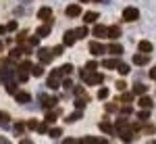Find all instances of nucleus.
Instances as JSON below:
<instances>
[{"mask_svg": "<svg viewBox=\"0 0 156 144\" xmlns=\"http://www.w3.org/2000/svg\"><path fill=\"white\" fill-rule=\"evenodd\" d=\"M40 102H42V109L44 111H52V109H56V105H58V98L48 96V94H40Z\"/></svg>", "mask_w": 156, "mask_h": 144, "instance_id": "1", "label": "nucleus"}, {"mask_svg": "<svg viewBox=\"0 0 156 144\" xmlns=\"http://www.w3.org/2000/svg\"><path fill=\"white\" fill-rule=\"evenodd\" d=\"M83 82L87 86H98V84H102V82H104V75H102V73H96V71H94V73H87Z\"/></svg>", "mask_w": 156, "mask_h": 144, "instance_id": "2", "label": "nucleus"}, {"mask_svg": "<svg viewBox=\"0 0 156 144\" xmlns=\"http://www.w3.org/2000/svg\"><path fill=\"white\" fill-rule=\"evenodd\" d=\"M119 138L123 140L125 144H129V142H133V130H131V123L127 125V127H123V130H119Z\"/></svg>", "mask_w": 156, "mask_h": 144, "instance_id": "3", "label": "nucleus"}, {"mask_svg": "<svg viewBox=\"0 0 156 144\" xmlns=\"http://www.w3.org/2000/svg\"><path fill=\"white\" fill-rule=\"evenodd\" d=\"M37 57H40V63H42V65L50 63V61L54 59V54H52V48H40V50H37Z\"/></svg>", "mask_w": 156, "mask_h": 144, "instance_id": "4", "label": "nucleus"}, {"mask_svg": "<svg viewBox=\"0 0 156 144\" xmlns=\"http://www.w3.org/2000/svg\"><path fill=\"white\" fill-rule=\"evenodd\" d=\"M12 69L11 67H2V71H0V82L2 84H9V82H15V75H12Z\"/></svg>", "mask_w": 156, "mask_h": 144, "instance_id": "5", "label": "nucleus"}, {"mask_svg": "<svg viewBox=\"0 0 156 144\" xmlns=\"http://www.w3.org/2000/svg\"><path fill=\"white\" fill-rule=\"evenodd\" d=\"M137 107H142V111H152V107H154V100H152L150 96H140Z\"/></svg>", "mask_w": 156, "mask_h": 144, "instance_id": "6", "label": "nucleus"}, {"mask_svg": "<svg viewBox=\"0 0 156 144\" xmlns=\"http://www.w3.org/2000/svg\"><path fill=\"white\" fill-rule=\"evenodd\" d=\"M137 17H140V11L133 9V6H127V9L123 11V19H125V21H135Z\"/></svg>", "mask_w": 156, "mask_h": 144, "instance_id": "7", "label": "nucleus"}, {"mask_svg": "<svg viewBox=\"0 0 156 144\" xmlns=\"http://www.w3.org/2000/svg\"><path fill=\"white\" fill-rule=\"evenodd\" d=\"M37 17L44 19V21H52V9H50V6H42V9L37 11Z\"/></svg>", "mask_w": 156, "mask_h": 144, "instance_id": "8", "label": "nucleus"}, {"mask_svg": "<svg viewBox=\"0 0 156 144\" xmlns=\"http://www.w3.org/2000/svg\"><path fill=\"white\" fill-rule=\"evenodd\" d=\"M137 48H140V52H142V54H150V52L154 50L152 42H148V40H142V42L137 44Z\"/></svg>", "mask_w": 156, "mask_h": 144, "instance_id": "9", "label": "nucleus"}, {"mask_svg": "<svg viewBox=\"0 0 156 144\" xmlns=\"http://www.w3.org/2000/svg\"><path fill=\"white\" fill-rule=\"evenodd\" d=\"M133 63H135V65H140V67H144V65L150 63V57H148V54H142V52H137V54L133 57Z\"/></svg>", "mask_w": 156, "mask_h": 144, "instance_id": "10", "label": "nucleus"}, {"mask_svg": "<svg viewBox=\"0 0 156 144\" xmlns=\"http://www.w3.org/2000/svg\"><path fill=\"white\" fill-rule=\"evenodd\" d=\"M98 127H100V130H102L104 134H115V125H112V123H110L108 119L100 121V123H98Z\"/></svg>", "mask_w": 156, "mask_h": 144, "instance_id": "11", "label": "nucleus"}, {"mask_svg": "<svg viewBox=\"0 0 156 144\" xmlns=\"http://www.w3.org/2000/svg\"><path fill=\"white\" fill-rule=\"evenodd\" d=\"M65 13H67V17H79L81 15V6L79 4H69Z\"/></svg>", "mask_w": 156, "mask_h": 144, "instance_id": "12", "label": "nucleus"}, {"mask_svg": "<svg viewBox=\"0 0 156 144\" xmlns=\"http://www.w3.org/2000/svg\"><path fill=\"white\" fill-rule=\"evenodd\" d=\"M50 31H52V25H50V21H48V23H44V25H40V27H37L36 36L37 38H44V36H48Z\"/></svg>", "mask_w": 156, "mask_h": 144, "instance_id": "13", "label": "nucleus"}, {"mask_svg": "<svg viewBox=\"0 0 156 144\" xmlns=\"http://www.w3.org/2000/svg\"><path fill=\"white\" fill-rule=\"evenodd\" d=\"M90 52H92V54H96V57H100L102 52H106V48L102 46L100 42H92V44H90Z\"/></svg>", "mask_w": 156, "mask_h": 144, "instance_id": "14", "label": "nucleus"}, {"mask_svg": "<svg viewBox=\"0 0 156 144\" xmlns=\"http://www.w3.org/2000/svg\"><path fill=\"white\" fill-rule=\"evenodd\" d=\"M58 115H60V109H52V111H46V117H44V121H46V123H54Z\"/></svg>", "mask_w": 156, "mask_h": 144, "instance_id": "15", "label": "nucleus"}, {"mask_svg": "<svg viewBox=\"0 0 156 144\" xmlns=\"http://www.w3.org/2000/svg\"><path fill=\"white\" fill-rule=\"evenodd\" d=\"M75 40H77V38H75V31H65V36H62V44H65V46H73Z\"/></svg>", "mask_w": 156, "mask_h": 144, "instance_id": "16", "label": "nucleus"}, {"mask_svg": "<svg viewBox=\"0 0 156 144\" xmlns=\"http://www.w3.org/2000/svg\"><path fill=\"white\" fill-rule=\"evenodd\" d=\"M15 100L21 102V105H27V102L31 100V94H29V92H17V94H15Z\"/></svg>", "mask_w": 156, "mask_h": 144, "instance_id": "17", "label": "nucleus"}, {"mask_svg": "<svg viewBox=\"0 0 156 144\" xmlns=\"http://www.w3.org/2000/svg\"><path fill=\"white\" fill-rule=\"evenodd\" d=\"M58 73H60V77H69V75L73 73V65L71 63H65V65L58 69Z\"/></svg>", "mask_w": 156, "mask_h": 144, "instance_id": "18", "label": "nucleus"}, {"mask_svg": "<svg viewBox=\"0 0 156 144\" xmlns=\"http://www.w3.org/2000/svg\"><path fill=\"white\" fill-rule=\"evenodd\" d=\"M92 34L96 38H104V36H108V29L104 27V25H96L94 29H92Z\"/></svg>", "mask_w": 156, "mask_h": 144, "instance_id": "19", "label": "nucleus"}, {"mask_svg": "<svg viewBox=\"0 0 156 144\" xmlns=\"http://www.w3.org/2000/svg\"><path fill=\"white\" fill-rule=\"evenodd\" d=\"M106 50L110 52V54H115V57L123 54V46H121V44H117V42H112V44H110V46H108Z\"/></svg>", "mask_w": 156, "mask_h": 144, "instance_id": "20", "label": "nucleus"}, {"mask_svg": "<svg viewBox=\"0 0 156 144\" xmlns=\"http://www.w3.org/2000/svg\"><path fill=\"white\" fill-rule=\"evenodd\" d=\"M108 38H110V40H117V38H121V27H119V25L108 27Z\"/></svg>", "mask_w": 156, "mask_h": 144, "instance_id": "21", "label": "nucleus"}, {"mask_svg": "<svg viewBox=\"0 0 156 144\" xmlns=\"http://www.w3.org/2000/svg\"><path fill=\"white\" fill-rule=\"evenodd\" d=\"M81 117H83V111H75V113H71V115L65 117V123H73V121L81 119Z\"/></svg>", "mask_w": 156, "mask_h": 144, "instance_id": "22", "label": "nucleus"}, {"mask_svg": "<svg viewBox=\"0 0 156 144\" xmlns=\"http://www.w3.org/2000/svg\"><path fill=\"white\" fill-rule=\"evenodd\" d=\"M31 67H34V63H31V61H23V63L19 65V69H17V71H19V73H31Z\"/></svg>", "mask_w": 156, "mask_h": 144, "instance_id": "23", "label": "nucleus"}, {"mask_svg": "<svg viewBox=\"0 0 156 144\" xmlns=\"http://www.w3.org/2000/svg\"><path fill=\"white\" fill-rule=\"evenodd\" d=\"M146 90H148V88H146L144 84H140V82H135V84H133V94H137V96H146Z\"/></svg>", "mask_w": 156, "mask_h": 144, "instance_id": "24", "label": "nucleus"}, {"mask_svg": "<svg viewBox=\"0 0 156 144\" xmlns=\"http://www.w3.org/2000/svg\"><path fill=\"white\" fill-rule=\"evenodd\" d=\"M46 86H48L50 90H56V88L60 86V77H54V75H50L48 82H46Z\"/></svg>", "mask_w": 156, "mask_h": 144, "instance_id": "25", "label": "nucleus"}, {"mask_svg": "<svg viewBox=\"0 0 156 144\" xmlns=\"http://www.w3.org/2000/svg\"><path fill=\"white\" fill-rule=\"evenodd\" d=\"M25 130H27V127H25V121H17V123L12 125V132H15V136H21Z\"/></svg>", "mask_w": 156, "mask_h": 144, "instance_id": "26", "label": "nucleus"}, {"mask_svg": "<svg viewBox=\"0 0 156 144\" xmlns=\"http://www.w3.org/2000/svg\"><path fill=\"white\" fill-rule=\"evenodd\" d=\"M0 125H2V127H11V117H9V113H4V111H0Z\"/></svg>", "mask_w": 156, "mask_h": 144, "instance_id": "27", "label": "nucleus"}, {"mask_svg": "<svg viewBox=\"0 0 156 144\" xmlns=\"http://www.w3.org/2000/svg\"><path fill=\"white\" fill-rule=\"evenodd\" d=\"M21 57H23V50H21V46H19V48H12L11 54H9V59H11V61H19Z\"/></svg>", "mask_w": 156, "mask_h": 144, "instance_id": "28", "label": "nucleus"}, {"mask_svg": "<svg viewBox=\"0 0 156 144\" xmlns=\"http://www.w3.org/2000/svg\"><path fill=\"white\" fill-rule=\"evenodd\" d=\"M117 65H119V61H117V59H106V61H102V67H104V69H117Z\"/></svg>", "mask_w": 156, "mask_h": 144, "instance_id": "29", "label": "nucleus"}, {"mask_svg": "<svg viewBox=\"0 0 156 144\" xmlns=\"http://www.w3.org/2000/svg\"><path fill=\"white\" fill-rule=\"evenodd\" d=\"M87 100H90V96H85V98H75V109H77V111H83L85 105H87Z\"/></svg>", "mask_w": 156, "mask_h": 144, "instance_id": "30", "label": "nucleus"}, {"mask_svg": "<svg viewBox=\"0 0 156 144\" xmlns=\"http://www.w3.org/2000/svg\"><path fill=\"white\" fill-rule=\"evenodd\" d=\"M94 21H98V13L90 11V13H85V15H83V23H94Z\"/></svg>", "mask_w": 156, "mask_h": 144, "instance_id": "31", "label": "nucleus"}, {"mask_svg": "<svg viewBox=\"0 0 156 144\" xmlns=\"http://www.w3.org/2000/svg\"><path fill=\"white\" fill-rule=\"evenodd\" d=\"M85 36H87V27H85V25H81V27L75 29V38H77V40H83Z\"/></svg>", "mask_w": 156, "mask_h": 144, "instance_id": "32", "label": "nucleus"}, {"mask_svg": "<svg viewBox=\"0 0 156 144\" xmlns=\"http://www.w3.org/2000/svg\"><path fill=\"white\" fill-rule=\"evenodd\" d=\"M100 142V138H94V136H85L83 140H79L77 144H98Z\"/></svg>", "mask_w": 156, "mask_h": 144, "instance_id": "33", "label": "nucleus"}, {"mask_svg": "<svg viewBox=\"0 0 156 144\" xmlns=\"http://www.w3.org/2000/svg\"><path fill=\"white\" fill-rule=\"evenodd\" d=\"M31 73H34V77H42L44 75V67L42 65H34L31 67Z\"/></svg>", "mask_w": 156, "mask_h": 144, "instance_id": "34", "label": "nucleus"}, {"mask_svg": "<svg viewBox=\"0 0 156 144\" xmlns=\"http://www.w3.org/2000/svg\"><path fill=\"white\" fill-rule=\"evenodd\" d=\"M119 113L123 115V117H127V115H131V113H133V107H129V105H123V107H119Z\"/></svg>", "mask_w": 156, "mask_h": 144, "instance_id": "35", "label": "nucleus"}, {"mask_svg": "<svg viewBox=\"0 0 156 144\" xmlns=\"http://www.w3.org/2000/svg\"><path fill=\"white\" fill-rule=\"evenodd\" d=\"M6 86V90H9V94H17V92H19V90H17V79H15V82H9V84H4Z\"/></svg>", "mask_w": 156, "mask_h": 144, "instance_id": "36", "label": "nucleus"}, {"mask_svg": "<svg viewBox=\"0 0 156 144\" xmlns=\"http://www.w3.org/2000/svg\"><path fill=\"white\" fill-rule=\"evenodd\" d=\"M98 69V63L96 61H87V63H85V71L87 73H94Z\"/></svg>", "mask_w": 156, "mask_h": 144, "instance_id": "37", "label": "nucleus"}, {"mask_svg": "<svg viewBox=\"0 0 156 144\" xmlns=\"http://www.w3.org/2000/svg\"><path fill=\"white\" fill-rule=\"evenodd\" d=\"M108 94H110V90H108V88H100V90H98V100H106Z\"/></svg>", "mask_w": 156, "mask_h": 144, "instance_id": "38", "label": "nucleus"}, {"mask_svg": "<svg viewBox=\"0 0 156 144\" xmlns=\"http://www.w3.org/2000/svg\"><path fill=\"white\" fill-rule=\"evenodd\" d=\"M117 69H119V73H121V75H127V73H129V65H127V63H121V61H119Z\"/></svg>", "mask_w": 156, "mask_h": 144, "instance_id": "39", "label": "nucleus"}, {"mask_svg": "<svg viewBox=\"0 0 156 144\" xmlns=\"http://www.w3.org/2000/svg\"><path fill=\"white\" fill-rule=\"evenodd\" d=\"M48 134H50V138H60V136H62V130H60V127H50Z\"/></svg>", "mask_w": 156, "mask_h": 144, "instance_id": "40", "label": "nucleus"}, {"mask_svg": "<svg viewBox=\"0 0 156 144\" xmlns=\"http://www.w3.org/2000/svg\"><path fill=\"white\" fill-rule=\"evenodd\" d=\"M73 90H75V96H77V98H85V90H83V86H75V88H73Z\"/></svg>", "mask_w": 156, "mask_h": 144, "instance_id": "41", "label": "nucleus"}, {"mask_svg": "<svg viewBox=\"0 0 156 144\" xmlns=\"http://www.w3.org/2000/svg\"><path fill=\"white\" fill-rule=\"evenodd\" d=\"M36 132H40V134H48V123H46V121H40V123H37V130Z\"/></svg>", "mask_w": 156, "mask_h": 144, "instance_id": "42", "label": "nucleus"}, {"mask_svg": "<svg viewBox=\"0 0 156 144\" xmlns=\"http://www.w3.org/2000/svg\"><path fill=\"white\" fill-rule=\"evenodd\" d=\"M106 113H119V105H117V102H108L106 105Z\"/></svg>", "mask_w": 156, "mask_h": 144, "instance_id": "43", "label": "nucleus"}, {"mask_svg": "<svg viewBox=\"0 0 156 144\" xmlns=\"http://www.w3.org/2000/svg\"><path fill=\"white\" fill-rule=\"evenodd\" d=\"M37 123H40V121L29 119V121H25V127H27V130H37Z\"/></svg>", "mask_w": 156, "mask_h": 144, "instance_id": "44", "label": "nucleus"}, {"mask_svg": "<svg viewBox=\"0 0 156 144\" xmlns=\"http://www.w3.org/2000/svg\"><path fill=\"white\" fill-rule=\"evenodd\" d=\"M137 119L140 121H148L150 119V111H140V113H137Z\"/></svg>", "mask_w": 156, "mask_h": 144, "instance_id": "45", "label": "nucleus"}, {"mask_svg": "<svg viewBox=\"0 0 156 144\" xmlns=\"http://www.w3.org/2000/svg\"><path fill=\"white\" fill-rule=\"evenodd\" d=\"M60 86H62L65 90H71V88H73V82H71V79H69V77H65V79L60 82Z\"/></svg>", "mask_w": 156, "mask_h": 144, "instance_id": "46", "label": "nucleus"}, {"mask_svg": "<svg viewBox=\"0 0 156 144\" xmlns=\"http://www.w3.org/2000/svg\"><path fill=\"white\" fill-rule=\"evenodd\" d=\"M27 44H29V46H31V48H34V46H37V44H40V38H37V36L29 38V40H27Z\"/></svg>", "mask_w": 156, "mask_h": 144, "instance_id": "47", "label": "nucleus"}, {"mask_svg": "<svg viewBox=\"0 0 156 144\" xmlns=\"http://www.w3.org/2000/svg\"><path fill=\"white\" fill-rule=\"evenodd\" d=\"M121 100H123V102H131V100H133V94H131V92H125V94L121 96Z\"/></svg>", "mask_w": 156, "mask_h": 144, "instance_id": "48", "label": "nucleus"}, {"mask_svg": "<svg viewBox=\"0 0 156 144\" xmlns=\"http://www.w3.org/2000/svg\"><path fill=\"white\" fill-rule=\"evenodd\" d=\"M144 132H146V134H150V136H152V134L156 132V127H154V125H144Z\"/></svg>", "mask_w": 156, "mask_h": 144, "instance_id": "49", "label": "nucleus"}, {"mask_svg": "<svg viewBox=\"0 0 156 144\" xmlns=\"http://www.w3.org/2000/svg\"><path fill=\"white\" fill-rule=\"evenodd\" d=\"M52 54H54V57L62 54V46H54V48H52Z\"/></svg>", "mask_w": 156, "mask_h": 144, "instance_id": "50", "label": "nucleus"}, {"mask_svg": "<svg viewBox=\"0 0 156 144\" xmlns=\"http://www.w3.org/2000/svg\"><path fill=\"white\" fill-rule=\"evenodd\" d=\"M15 29H17V21H11L6 25V31H15Z\"/></svg>", "mask_w": 156, "mask_h": 144, "instance_id": "51", "label": "nucleus"}, {"mask_svg": "<svg viewBox=\"0 0 156 144\" xmlns=\"http://www.w3.org/2000/svg\"><path fill=\"white\" fill-rule=\"evenodd\" d=\"M27 79H29V73H19V82H27Z\"/></svg>", "mask_w": 156, "mask_h": 144, "instance_id": "52", "label": "nucleus"}, {"mask_svg": "<svg viewBox=\"0 0 156 144\" xmlns=\"http://www.w3.org/2000/svg\"><path fill=\"white\" fill-rule=\"evenodd\" d=\"M125 88H127V84H125L123 79H119V82H117V90H125Z\"/></svg>", "mask_w": 156, "mask_h": 144, "instance_id": "53", "label": "nucleus"}, {"mask_svg": "<svg viewBox=\"0 0 156 144\" xmlns=\"http://www.w3.org/2000/svg\"><path fill=\"white\" fill-rule=\"evenodd\" d=\"M148 75H150V79H156V67H152V69H150V73H148Z\"/></svg>", "mask_w": 156, "mask_h": 144, "instance_id": "54", "label": "nucleus"}, {"mask_svg": "<svg viewBox=\"0 0 156 144\" xmlns=\"http://www.w3.org/2000/svg\"><path fill=\"white\" fill-rule=\"evenodd\" d=\"M62 144H77V142H75V138H67V140H62Z\"/></svg>", "mask_w": 156, "mask_h": 144, "instance_id": "55", "label": "nucleus"}, {"mask_svg": "<svg viewBox=\"0 0 156 144\" xmlns=\"http://www.w3.org/2000/svg\"><path fill=\"white\" fill-rule=\"evenodd\" d=\"M0 144H11V140H9V138H4V136H0Z\"/></svg>", "mask_w": 156, "mask_h": 144, "instance_id": "56", "label": "nucleus"}, {"mask_svg": "<svg viewBox=\"0 0 156 144\" xmlns=\"http://www.w3.org/2000/svg\"><path fill=\"white\" fill-rule=\"evenodd\" d=\"M19 144H34V140H29V138H23V140H21Z\"/></svg>", "mask_w": 156, "mask_h": 144, "instance_id": "57", "label": "nucleus"}, {"mask_svg": "<svg viewBox=\"0 0 156 144\" xmlns=\"http://www.w3.org/2000/svg\"><path fill=\"white\" fill-rule=\"evenodd\" d=\"M0 34H6V25H0Z\"/></svg>", "mask_w": 156, "mask_h": 144, "instance_id": "58", "label": "nucleus"}, {"mask_svg": "<svg viewBox=\"0 0 156 144\" xmlns=\"http://www.w3.org/2000/svg\"><path fill=\"white\" fill-rule=\"evenodd\" d=\"M0 50H2V42H0Z\"/></svg>", "mask_w": 156, "mask_h": 144, "instance_id": "59", "label": "nucleus"}, {"mask_svg": "<svg viewBox=\"0 0 156 144\" xmlns=\"http://www.w3.org/2000/svg\"><path fill=\"white\" fill-rule=\"evenodd\" d=\"M79 2H87V0H79Z\"/></svg>", "mask_w": 156, "mask_h": 144, "instance_id": "60", "label": "nucleus"}, {"mask_svg": "<svg viewBox=\"0 0 156 144\" xmlns=\"http://www.w3.org/2000/svg\"><path fill=\"white\" fill-rule=\"evenodd\" d=\"M96 2H100V0H96Z\"/></svg>", "mask_w": 156, "mask_h": 144, "instance_id": "61", "label": "nucleus"}, {"mask_svg": "<svg viewBox=\"0 0 156 144\" xmlns=\"http://www.w3.org/2000/svg\"><path fill=\"white\" fill-rule=\"evenodd\" d=\"M152 144H156V142H152Z\"/></svg>", "mask_w": 156, "mask_h": 144, "instance_id": "62", "label": "nucleus"}]
</instances>
